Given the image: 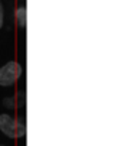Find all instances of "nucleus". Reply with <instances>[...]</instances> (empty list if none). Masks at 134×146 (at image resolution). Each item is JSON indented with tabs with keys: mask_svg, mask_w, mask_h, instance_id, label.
Here are the masks:
<instances>
[{
	"mask_svg": "<svg viewBox=\"0 0 134 146\" xmlns=\"http://www.w3.org/2000/svg\"><path fill=\"white\" fill-rule=\"evenodd\" d=\"M0 130L7 137L19 139L22 136H25L26 126H25V121L22 119L10 116L7 113H3V114H0Z\"/></svg>",
	"mask_w": 134,
	"mask_h": 146,
	"instance_id": "nucleus-1",
	"label": "nucleus"
},
{
	"mask_svg": "<svg viewBox=\"0 0 134 146\" xmlns=\"http://www.w3.org/2000/svg\"><path fill=\"white\" fill-rule=\"evenodd\" d=\"M22 75V65L17 61H9L7 64L0 67V86L10 87L20 78Z\"/></svg>",
	"mask_w": 134,
	"mask_h": 146,
	"instance_id": "nucleus-2",
	"label": "nucleus"
},
{
	"mask_svg": "<svg viewBox=\"0 0 134 146\" xmlns=\"http://www.w3.org/2000/svg\"><path fill=\"white\" fill-rule=\"evenodd\" d=\"M16 20L20 28L26 26V7L25 6H20L16 9Z\"/></svg>",
	"mask_w": 134,
	"mask_h": 146,
	"instance_id": "nucleus-3",
	"label": "nucleus"
},
{
	"mask_svg": "<svg viewBox=\"0 0 134 146\" xmlns=\"http://www.w3.org/2000/svg\"><path fill=\"white\" fill-rule=\"evenodd\" d=\"M3 19H5V10H3V5L0 2V28L3 26Z\"/></svg>",
	"mask_w": 134,
	"mask_h": 146,
	"instance_id": "nucleus-4",
	"label": "nucleus"
},
{
	"mask_svg": "<svg viewBox=\"0 0 134 146\" xmlns=\"http://www.w3.org/2000/svg\"><path fill=\"white\" fill-rule=\"evenodd\" d=\"M0 146H2V145H0Z\"/></svg>",
	"mask_w": 134,
	"mask_h": 146,
	"instance_id": "nucleus-5",
	"label": "nucleus"
}]
</instances>
